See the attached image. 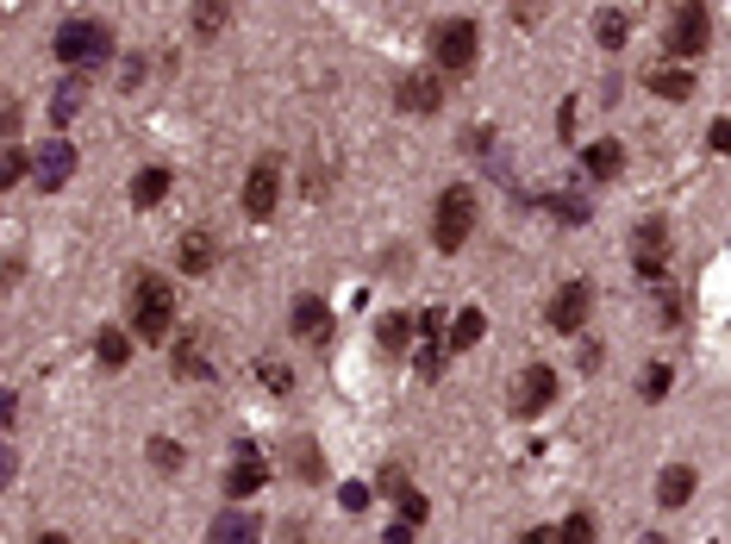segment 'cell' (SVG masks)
I'll return each instance as SVG.
<instances>
[{
    "mask_svg": "<svg viewBox=\"0 0 731 544\" xmlns=\"http://www.w3.org/2000/svg\"><path fill=\"white\" fill-rule=\"evenodd\" d=\"M550 400H557V369L550 363H525L519 382H513V400H507L513 419H538Z\"/></svg>",
    "mask_w": 731,
    "mask_h": 544,
    "instance_id": "ba28073f",
    "label": "cell"
},
{
    "mask_svg": "<svg viewBox=\"0 0 731 544\" xmlns=\"http://www.w3.org/2000/svg\"><path fill=\"white\" fill-rule=\"evenodd\" d=\"M644 88L656 100H694V69H644Z\"/></svg>",
    "mask_w": 731,
    "mask_h": 544,
    "instance_id": "2e32d148",
    "label": "cell"
},
{
    "mask_svg": "<svg viewBox=\"0 0 731 544\" xmlns=\"http://www.w3.org/2000/svg\"><path fill=\"white\" fill-rule=\"evenodd\" d=\"M632 251H637V263H663V251H669V220H644V225H637Z\"/></svg>",
    "mask_w": 731,
    "mask_h": 544,
    "instance_id": "d6986e66",
    "label": "cell"
},
{
    "mask_svg": "<svg viewBox=\"0 0 731 544\" xmlns=\"http://www.w3.org/2000/svg\"><path fill=\"white\" fill-rule=\"evenodd\" d=\"M476 213H481L476 188H469V182H450V188L438 194V207H431V244H438L445 256L462 251L469 232H476Z\"/></svg>",
    "mask_w": 731,
    "mask_h": 544,
    "instance_id": "7a4b0ae2",
    "label": "cell"
},
{
    "mask_svg": "<svg viewBox=\"0 0 731 544\" xmlns=\"http://www.w3.org/2000/svg\"><path fill=\"white\" fill-rule=\"evenodd\" d=\"M126 544H131V538H126Z\"/></svg>",
    "mask_w": 731,
    "mask_h": 544,
    "instance_id": "ab89813d",
    "label": "cell"
},
{
    "mask_svg": "<svg viewBox=\"0 0 731 544\" xmlns=\"http://www.w3.org/2000/svg\"><path fill=\"white\" fill-rule=\"evenodd\" d=\"M394 107L400 113H419V119L438 113V107H445V76H438V69H413V76H400L394 81Z\"/></svg>",
    "mask_w": 731,
    "mask_h": 544,
    "instance_id": "9c48e42d",
    "label": "cell"
},
{
    "mask_svg": "<svg viewBox=\"0 0 731 544\" xmlns=\"http://www.w3.org/2000/svg\"><path fill=\"white\" fill-rule=\"evenodd\" d=\"M263 482H270V464H263V450H256V445H238V450H232V469H225V501L256 495Z\"/></svg>",
    "mask_w": 731,
    "mask_h": 544,
    "instance_id": "30bf717a",
    "label": "cell"
},
{
    "mask_svg": "<svg viewBox=\"0 0 731 544\" xmlns=\"http://www.w3.org/2000/svg\"><path fill=\"white\" fill-rule=\"evenodd\" d=\"M694 488H700L694 464H669L663 476H656V501H663L669 513H675V507H688V501H694Z\"/></svg>",
    "mask_w": 731,
    "mask_h": 544,
    "instance_id": "9a60e30c",
    "label": "cell"
},
{
    "mask_svg": "<svg viewBox=\"0 0 731 544\" xmlns=\"http://www.w3.org/2000/svg\"><path fill=\"white\" fill-rule=\"evenodd\" d=\"M663 326H682V294H663Z\"/></svg>",
    "mask_w": 731,
    "mask_h": 544,
    "instance_id": "d590c367",
    "label": "cell"
},
{
    "mask_svg": "<svg viewBox=\"0 0 731 544\" xmlns=\"http://www.w3.org/2000/svg\"><path fill=\"white\" fill-rule=\"evenodd\" d=\"M663 45H669V57L694 64L700 50L713 45V13H706V7H675L669 26H663Z\"/></svg>",
    "mask_w": 731,
    "mask_h": 544,
    "instance_id": "8992f818",
    "label": "cell"
},
{
    "mask_svg": "<svg viewBox=\"0 0 731 544\" xmlns=\"http://www.w3.org/2000/svg\"><path fill=\"white\" fill-rule=\"evenodd\" d=\"M557 544H594V513H569L557 526Z\"/></svg>",
    "mask_w": 731,
    "mask_h": 544,
    "instance_id": "4316f807",
    "label": "cell"
},
{
    "mask_svg": "<svg viewBox=\"0 0 731 544\" xmlns=\"http://www.w3.org/2000/svg\"><path fill=\"white\" fill-rule=\"evenodd\" d=\"M32 544H69V538H64V532H38Z\"/></svg>",
    "mask_w": 731,
    "mask_h": 544,
    "instance_id": "f35d334b",
    "label": "cell"
},
{
    "mask_svg": "<svg viewBox=\"0 0 731 544\" xmlns=\"http://www.w3.org/2000/svg\"><path fill=\"white\" fill-rule=\"evenodd\" d=\"M95 357H100L107 369H126V363H131V332H119V326H107V332L95 338Z\"/></svg>",
    "mask_w": 731,
    "mask_h": 544,
    "instance_id": "44dd1931",
    "label": "cell"
},
{
    "mask_svg": "<svg viewBox=\"0 0 731 544\" xmlns=\"http://www.w3.org/2000/svg\"><path fill=\"white\" fill-rule=\"evenodd\" d=\"M169 326H175V289L163 275H138V282H131V338L163 344Z\"/></svg>",
    "mask_w": 731,
    "mask_h": 544,
    "instance_id": "3957f363",
    "label": "cell"
},
{
    "mask_svg": "<svg viewBox=\"0 0 731 544\" xmlns=\"http://www.w3.org/2000/svg\"><path fill=\"white\" fill-rule=\"evenodd\" d=\"M287 326L301 338H313V344H325V338H332V307L319 301V294H301V301L287 307Z\"/></svg>",
    "mask_w": 731,
    "mask_h": 544,
    "instance_id": "4fadbf2b",
    "label": "cell"
},
{
    "mask_svg": "<svg viewBox=\"0 0 731 544\" xmlns=\"http://www.w3.org/2000/svg\"><path fill=\"white\" fill-rule=\"evenodd\" d=\"M175 263L188 275H207L213 270V232H182V244H175Z\"/></svg>",
    "mask_w": 731,
    "mask_h": 544,
    "instance_id": "ac0fdd59",
    "label": "cell"
},
{
    "mask_svg": "<svg viewBox=\"0 0 731 544\" xmlns=\"http://www.w3.org/2000/svg\"><path fill=\"white\" fill-rule=\"evenodd\" d=\"M376 488H382L388 501H407V495H413V482H407V469H400V464H382V476H376Z\"/></svg>",
    "mask_w": 731,
    "mask_h": 544,
    "instance_id": "83f0119b",
    "label": "cell"
},
{
    "mask_svg": "<svg viewBox=\"0 0 731 544\" xmlns=\"http://www.w3.org/2000/svg\"><path fill=\"white\" fill-rule=\"evenodd\" d=\"M69 176H76V145H64V138H50V145L38 150V163H32V182H38L45 194H57Z\"/></svg>",
    "mask_w": 731,
    "mask_h": 544,
    "instance_id": "8fae6325",
    "label": "cell"
},
{
    "mask_svg": "<svg viewBox=\"0 0 731 544\" xmlns=\"http://www.w3.org/2000/svg\"><path fill=\"white\" fill-rule=\"evenodd\" d=\"M481 332H488V313H481V307H462L457 326H450V351H476Z\"/></svg>",
    "mask_w": 731,
    "mask_h": 544,
    "instance_id": "ffe728a7",
    "label": "cell"
},
{
    "mask_svg": "<svg viewBox=\"0 0 731 544\" xmlns=\"http://www.w3.org/2000/svg\"><path fill=\"white\" fill-rule=\"evenodd\" d=\"M481 57V26L469 13H450L438 32H431V64H438V76H469Z\"/></svg>",
    "mask_w": 731,
    "mask_h": 544,
    "instance_id": "277c9868",
    "label": "cell"
},
{
    "mask_svg": "<svg viewBox=\"0 0 731 544\" xmlns=\"http://www.w3.org/2000/svg\"><path fill=\"white\" fill-rule=\"evenodd\" d=\"M50 57H57V64H69V69L107 64V57H113V26H107V19H88V13L64 19V26H57V38H50Z\"/></svg>",
    "mask_w": 731,
    "mask_h": 544,
    "instance_id": "6da1fadb",
    "label": "cell"
},
{
    "mask_svg": "<svg viewBox=\"0 0 731 544\" xmlns=\"http://www.w3.org/2000/svg\"><path fill=\"white\" fill-rule=\"evenodd\" d=\"M201 544H263V519H256V513H244V507H232V513H220V519H213Z\"/></svg>",
    "mask_w": 731,
    "mask_h": 544,
    "instance_id": "7c38bea8",
    "label": "cell"
},
{
    "mask_svg": "<svg viewBox=\"0 0 731 544\" xmlns=\"http://www.w3.org/2000/svg\"><path fill=\"white\" fill-rule=\"evenodd\" d=\"M76 100H81V76L69 81L64 95H57V126H69V113H76Z\"/></svg>",
    "mask_w": 731,
    "mask_h": 544,
    "instance_id": "836d02e7",
    "label": "cell"
},
{
    "mask_svg": "<svg viewBox=\"0 0 731 544\" xmlns=\"http://www.w3.org/2000/svg\"><path fill=\"white\" fill-rule=\"evenodd\" d=\"M625 32H632V26H625V13H620V7H606V13H601V26H594V38H601L606 50H620V45H625Z\"/></svg>",
    "mask_w": 731,
    "mask_h": 544,
    "instance_id": "484cf974",
    "label": "cell"
},
{
    "mask_svg": "<svg viewBox=\"0 0 731 544\" xmlns=\"http://www.w3.org/2000/svg\"><path fill=\"white\" fill-rule=\"evenodd\" d=\"M225 19H232V7H225V0H207V7H194V26H201V32H220Z\"/></svg>",
    "mask_w": 731,
    "mask_h": 544,
    "instance_id": "f1b7e54d",
    "label": "cell"
},
{
    "mask_svg": "<svg viewBox=\"0 0 731 544\" xmlns=\"http://www.w3.org/2000/svg\"><path fill=\"white\" fill-rule=\"evenodd\" d=\"M620 169H625V145L620 138H594V145L582 150V176L588 182H620Z\"/></svg>",
    "mask_w": 731,
    "mask_h": 544,
    "instance_id": "5bb4252c",
    "label": "cell"
},
{
    "mask_svg": "<svg viewBox=\"0 0 731 544\" xmlns=\"http://www.w3.org/2000/svg\"><path fill=\"white\" fill-rule=\"evenodd\" d=\"M244 220H275V207H282V157H256L251 169H244Z\"/></svg>",
    "mask_w": 731,
    "mask_h": 544,
    "instance_id": "5b68a950",
    "label": "cell"
},
{
    "mask_svg": "<svg viewBox=\"0 0 731 544\" xmlns=\"http://www.w3.org/2000/svg\"><path fill=\"white\" fill-rule=\"evenodd\" d=\"M169 182H175V176L163 169V163H150V169H138V176H131V188H126V194H131V207H138V213H144V207H157L163 194H169Z\"/></svg>",
    "mask_w": 731,
    "mask_h": 544,
    "instance_id": "e0dca14e",
    "label": "cell"
},
{
    "mask_svg": "<svg viewBox=\"0 0 731 544\" xmlns=\"http://www.w3.org/2000/svg\"><path fill=\"white\" fill-rule=\"evenodd\" d=\"M706 150L731 157V113H725V119H713V132H706Z\"/></svg>",
    "mask_w": 731,
    "mask_h": 544,
    "instance_id": "1f68e13d",
    "label": "cell"
},
{
    "mask_svg": "<svg viewBox=\"0 0 731 544\" xmlns=\"http://www.w3.org/2000/svg\"><path fill=\"white\" fill-rule=\"evenodd\" d=\"M426 513H431V501L419 495V488H413V495H407V501H400V519H407V526H419V519H426Z\"/></svg>",
    "mask_w": 731,
    "mask_h": 544,
    "instance_id": "d6a6232c",
    "label": "cell"
},
{
    "mask_svg": "<svg viewBox=\"0 0 731 544\" xmlns=\"http://www.w3.org/2000/svg\"><path fill=\"white\" fill-rule=\"evenodd\" d=\"M544 320H550V332H563V338L582 332V326L594 320V282H588V275L563 282V289L550 294V307H544Z\"/></svg>",
    "mask_w": 731,
    "mask_h": 544,
    "instance_id": "52a82bcc",
    "label": "cell"
},
{
    "mask_svg": "<svg viewBox=\"0 0 731 544\" xmlns=\"http://www.w3.org/2000/svg\"><path fill=\"white\" fill-rule=\"evenodd\" d=\"M144 457H150L163 476H182V469H188V450L175 445V438H150V445H144Z\"/></svg>",
    "mask_w": 731,
    "mask_h": 544,
    "instance_id": "7402d4cb",
    "label": "cell"
},
{
    "mask_svg": "<svg viewBox=\"0 0 731 544\" xmlns=\"http://www.w3.org/2000/svg\"><path fill=\"white\" fill-rule=\"evenodd\" d=\"M519 544H557V532H544V526H532V532H519Z\"/></svg>",
    "mask_w": 731,
    "mask_h": 544,
    "instance_id": "74e56055",
    "label": "cell"
},
{
    "mask_svg": "<svg viewBox=\"0 0 731 544\" xmlns=\"http://www.w3.org/2000/svg\"><path fill=\"white\" fill-rule=\"evenodd\" d=\"M669 388H675V369H669V363H651V376H644V400H663Z\"/></svg>",
    "mask_w": 731,
    "mask_h": 544,
    "instance_id": "f546056e",
    "label": "cell"
},
{
    "mask_svg": "<svg viewBox=\"0 0 731 544\" xmlns=\"http://www.w3.org/2000/svg\"><path fill=\"white\" fill-rule=\"evenodd\" d=\"M32 163L38 157H26L19 145H7V157H0V188H19V182L32 176Z\"/></svg>",
    "mask_w": 731,
    "mask_h": 544,
    "instance_id": "d4e9b609",
    "label": "cell"
},
{
    "mask_svg": "<svg viewBox=\"0 0 731 544\" xmlns=\"http://www.w3.org/2000/svg\"><path fill=\"white\" fill-rule=\"evenodd\" d=\"M382 544H413V526H407V519H400V526H388Z\"/></svg>",
    "mask_w": 731,
    "mask_h": 544,
    "instance_id": "8d00e7d4",
    "label": "cell"
},
{
    "mask_svg": "<svg viewBox=\"0 0 731 544\" xmlns=\"http://www.w3.org/2000/svg\"><path fill=\"white\" fill-rule=\"evenodd\" d=\"M344 507H350V513L369 507V488H363V482H350V488H344Z\"/></svg>",
    "mask_w": 731,
    "mask_h": 544,
    "instance_id": "e575fe53",
    "label": "cell"
},
{
    "mask_svg": "<svg viewBox=\"0 0 731 544\" xmlns=\"http://www.w3.org/2000/svg\"><path fill=\"white\" fill-rule=\"evenodd\" d=\"M419 313H388L382 326H376V338H382V351H407V338H413Z\"/></svg>",
    "mask_w": 731,
    "mask_h": 544,
    "instance_id": "603a6c76",
    "label": "cell"
},
{
    "mask_svg": "<svg viewBox=\"0 0 731 544\" xmlns=\"http://www.w3.org/2000/svg\"><path fill=\"white\" fill-rule=\"evenodd\" d=\"M175 376H182V382H194V376H213V369H207V351H201L194 338H182V344H175Z\"/></svg>",
    "mask_w": 731,
    "mask_h": 544,
    "instance_id": "cb8c5ba5",
    "label": "cell"
},
{
    "mask_svg": "<svg viewBox=\"0 0 731 544\" xmlns=\"http://www.w3.org/2000/svg\"><path fill=\"white\" fill-rule=\"evenodd\" d=\"M544 207H550V213H563L569 225H582V220H588V207H582L575 194H544Z\"/></svg>",
    "mask_w": 731,
    "mask_h": 544,
    "instance_id": "4dcf8cb0",
    "label": "cell"
}]
</instances>
